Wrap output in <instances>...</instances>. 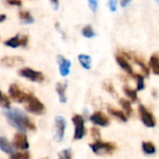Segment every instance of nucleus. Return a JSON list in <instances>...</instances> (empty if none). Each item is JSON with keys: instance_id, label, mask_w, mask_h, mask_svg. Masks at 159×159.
<instances>
[{"instance_id": "f257e3e1", "label": "nucleus", "mask_w": 159, "mask_h": 159, "mask_svg": "<svg viewBox=\"0 0 159 159\" xmlns=\"http://www.w3.org/2000/svg\"><path fill=\"white\" fill-rule=\"evenodd\" d=\"M4 115L7 117V122L18 130L24 132L27 129L30 130L35 129V125L29 118V116L18 108L6 110L4 111Z\"/></svg>"}, {"instance_id": "f03ea898", "label": "nucleus", "mask_w": 159, "mask_h": 159, "mask_svg": "<svg viewBox=\"0 0 159 159\" xmlns=\"http://www.w3.org/2000/svg\"><path fill=\"white\" fill-rule=\"evenodd\" d=\"M92 152L98 156L111 155L116 150V145L113 143H104L102 141H96L93 143L89 144Z\"/></svg>"}, {"instance_id": "7ed1b4c3", "label": "nucleus", "mask_w": 159, "mask_h": 159, "mask_svg": "<svg viewBox=\"0 0 159 159\" xmlns=\"http://www.w3.org/2000/svg\"><path fill=\"white\" fill-rule=\"evenodd\" d=\"M72 121L75 125V140H81L86 134L85 129V120L84 117L80 115H75L72 117Z\"/></svg>"}, {"instance_id": "20e7f679", "label": "nucleus", "mask_w": 159, "mask_h": 159, "mask_svg": "<svg viewBox=\"0 0 159 159\" xmlns=\"http://www.w3.org/2000/svg\"><path fill=\"white\" fill-rule=\"evenodd\" d=\"M25 108L28 112L34 114V115H42L45 111L44 104L36 97H34L33 95H30Z\"/></svg>"}, {"instance_id": "39448f33", "label": "nucleus", "mask_w": 159, "mask_h": 159, "mask_svg": "<svg viewBox=\"0 0 159 159\" xmlns=\"http://www.w3.org/2000/svg\"><path fill=\"white\" fill-rule=\"evenodd\" d=\"M8 93H9L10 97L12 98V100L17 102H27V101L29 100V97L31 95V94L21 91L20 89V88L18 87V85H16V84H11L9 86Z\"/></svg>"}, {"instance_id": "423d86ee", "label": "nucleus", "mask_w": 159, "mask_h": 159, "mask_svg": "<svg viewBox=\"0 0 159 159\" xmlns=\"http://www.w3.org/2000/svg\"><path fill=\"white\" fill-rule=\"evenodd\" d=\"M18 74L22 76L25 77L33 82H37V83H41L42 81H44V75L41 72L38 71H34L31 68H21L18 71Z\"/></svg>"}, {"instance_id": "0eeeda50", "label": "nucleus", "mask_w": 159, "mask_h": 159, "mask_svg": "<svg viewBox=\"0 0 159 159\" xmlns=\"http://www.w3.org/2000/svg\"><path fill=\"white\" fill-rule=\"evenodd\" d=\"M139 114L142 119V122L146 126L147 128H154L157 124L156 118L153 114L150 113V111L143 104L139 105Z\"/></svg>"}, {"instance_id": "6e6552de", "label": "nucleus", "mask_w": 159, "mask_h": 159, "mask_svg": "<svg viewBox=\"0 0 159 159\" xmlns=\"http://www.w3.org/2000/svg\"><path fill=\"white\" fill-rule=\"evenodd\" d=\"M66 129V121L62 116H56L55 118V129L54 138L57 142H61L64 138V132Z\"/></svg>"}, {"instance_id": "1a4fd4ad", "label": "nucleus", "mask_w": 159, "mask_h": 159, "mask_svg": "<svg viewBox=\"0 0 159 159\" xmlns=\"http://www.w3.org/2000/svg\"><path fill=\"white\" fill-rule=\"evenodd\" d=\"M12 145L16 149L27 150L29 148V143H28L26 134L21 133V132L20 133H16L15 136H14V138H13Z\"/></svg>"}, {"instance_id": "9d476101", "label": "nucleus", "mask_w": 159, "mask_h": 159, "mask_svg": "<svg viewBox=\"0 0 159 159\" xmlns=\"http://www.w3.org/2000/svg\"><path fill=\"white\" fill-rule=\"evenodd\" d=\"M1 64L6 67H19L24 63V61L20 56H5L0 61Z\"/></svg>"}, {"instance_id": "9b49d317", "label": "nucleus", "mask_w": 159, "mask_h": 159, "mask_svg": "<svg viewBox=\"0 0 159 159\" xmlns=\"http://www.w3.org/2000/svg\"><path fill=\"white\" fill-rule=\"evenodd\" d=\"M28 43V36L27 35H20L16 34L15 36L9 38L8 40L5 41V46L10 47V48H18L20 46L25 47Z\"/></svg>"}, {"instance_id": "f8f14e48", "label": "nucleus", "mask_w": 159, "mask_h": 159, "mask_svg": "<svg viewBox=\"0 0 159 159\" xmlns=\"http://www.w3.org/2000/svg\"><path fill=\"white\" fill-rule=\"evenodd\" d=\"M89 119L94 125L101 127H106L110 123V119L102 112H95L89 116Z\"/></svg>"}, {"instance_id": "ddd939ff", "label": "nucleus", "mask_w": 159, "mask_h": 159, "mask_svg": "<svg viewBox=\"0 0 159 159\" xmlns=\"http://www.w3.org/2000/svg\"><path fill=\"white\" fill-rule=\"evenodd\" d=\"M116 60L117 64H118L126 73H128V74H129V75H131L132 77L135 76V74H134V72H133L132 66L129 64V62L128 61V60H127L122 54H117L116 57Z\"/></svg>"}, {"instance_id": "4468645a", "label": "nucleus", "mask_w": 159, "mask_h": 159, "mask_svg": "<svg viewBox=\"0 0 159 159\" xmlns=\"http://www.w3.org/2000/svg\"><path fill=\"white\" fill-rule=\"evenodd\" d=\"M57 61L59 63V69H60V73L62 76H66L69 75L70 73V67H71V61L67 59H65L63 56L59 55L57 57Z\"/></svg>"}, {"instance_id": "2eb2a0df", "label": "nucleus", "mask_w": 159, "mask_h": 159, "mask_svg": "<svg viewBox=\"0 0 159 159\" xmlns=\"http://www.w3.org/2000/svg\"><path fill=\"white\" fill-rule=\"evenodd\" d=\"M67 88V83H57L56 85V92L59 95L60 102L61 103H65L67 102V98L65 95V90Z\"/></svg>"}, {"instance_id": "dca6fc26", "label": "nucleus", "mask_w": 159, "mask_h": 159, "mask_svg": "<svg viewBox=\"0 0 159 159\" xmlns=\"http://www.w3.org/2000/svg\"><path fill=\"white\" fill-rule=\"evenodd\" d=\"M0 149L6 154H9V155L14 154L13 145L5 137H0Z\"/></svg>"}, {"instance_id": "f3484780", "label": "nucleus", "mask_w": 159, "mask_h": 159, "mask_svg": "<svg viewBox=\"0 0 159 159\" xmlns=\"http://www.w3.org/2000/svg\"><path fill=\"white\" fill-rule=\"evenodd\" d=\"M107 111H108V113H109L111 116L116 117V118L119 119L120 121H123V122H127V121H128V116H127L126 114H125L124 112H122L121 110H117V109H116V108H113V107H111V106H108V107H107Z\"/></svg>"}, {"instance_id": "a211bd4d", "label": "nucleus", "mask_w": 159, "mask_h": 159, "mask_svg": "<svg viewBox=\"0 0 159 159\" xmlns=\"http://www.w3.org/2000/svg\"><path fill=\"white\" fill-rule=\"evenodd\" d=\"M149 66L155 75H159V55L157 53H154L150 57Z\"/></svg>"}, {"instance_id": "6ab92c4d", "label": "nucleus", "mask_w": 159, "mask_h": 159, "mask_svg": "<svg viewBox=\"0 0 159 159\" xmlns=\"http://www.w3.org/2000/svg\"><path fill=\"white\" fill-rule=\"evenodd\" d=\"M119 103L122 107V109L124 110V113L126 114L127 116H130L133 113V109H132V106H131V102L127 100V99H120L119 100Z\"/></svg>"}, {"instance_id": "aec40b11", "label": "nucleus", "mask_w": 159, "mask_h": 159, "mask_svg": "<svg viewBox=\"0 0 159 159\" xmlns=\"http://www.w3.org/2000/svg\"><path fill=\"white\" fill-rule=\"evenodd\" d=\"M124 93L127 97H129L132 102H136L138 101V95H137V90L136 89H132L131 88H129V86H124L123 88Z\"/></svg>"}, {"instance_id": "412c9836", "label": "nucleus", "mask_w": 159, "mask_h": 159, "mask_svg": "<svg viewBox=\"0 0 159 159\" xmlns=\"http://www.w3.org/2000/svg\"><path fill=\"white\" fill-rule=\"evenodd\" d=\"M19 18L22 21V23H33L34 21V17L31 15L29 11L26 10H21L19 12Z\"/></svg>"}, {"instance_id": "4be33fe9", "label": "nucleus", "mask_w": 159, "mask_h": 159, "mask_svg": "<svg viewBox=\"0 0 159 159\" xmlns=\"http://www.w3.org/2000/svg\"><path fill=\"white\" fill-rule=\"evenodd\" d=\"M78 61L80 62V64L83 66V68L89 70L91 67V58L89 55L86 54H80L78 56Z\"/></svg>"}, {"instance_id": "5701e85b", "label": "nucleus", "mask_w": 159, "mask_h": 159, "mask_svg": "<svg viewBox=\"0 0 159 159\" xmlns=\"http://www.w3.org/2000/svg\"><path fill=\"white\" fill-rule=\"evenodd\" d=\"M142 149H143V153L146 155H153L157 151L155 144L153 143H150V142H143L142 143Z\"/></svg>"}, {"instance_id": "b1692460", "label": "nucleus", "mask_w": 159, "mask_h": 159, "mask_svg": "<svg viewBox=\"0 0 159 159\" xmlns=\"http://www.w3.org/2000/svg\"><path fill=\"white\" fill-rule=\"evenodd\" d=\"M132 59H133L134 61L141 67V69H142V71L143 72V74H144L146 76H148L149 74H150V69H149V67H147V65L144 63L143 60L141 59V58L138 57V56H132Z\"/></svg>"}, {"instance_id": "393cba45", "label": "nucleus", "mask_w": 159, "mask_h": 159, "mask_svg": "<svg viewBox=\"0 0 159 159\" xmlns=\"http://www.w3.org/2000/svg\"><path fill=\"white\" fill-rule=\"evenodd\" d=\"M0 106L9 109L10 108V101L8 99V97L0 90Z\"/></svg>"}, {"instance_id": "a878e982", "label": "nucleus", "mask_w": 159, "mask_h": 159, "mask_svg": "<svg viewBox=\"0 0 159 159\" xmlns=\"http://www.w3.org/2000/svg\"><path fill=\"white\" fill-rule=\"evenodd\" d=\"M102 88L104 90H106L108 93H110L111 95L113 96H117V93L116 91V89L115 87L113 86V84L110 82V81H104L103 82V85H102Z\"/></svg>"}, {"instance_id": "bb28decb", "label": "nucleus", "mask_w": 159, "mask_h": 159, "mask_svg": "<svg viewBox=\"0 0 159 159\" xmlns=\"http://www.w3.org/2000/svg\"><path fill=\"white\" fill-rule=\"evenodd\" d=\"M82 34L87 38H91V37H93L95 35V32H94L93 28L90 25H86L82 29Z\"/></svg>"}, {"instance_id": "cd10ccee", "label": "nucleus", "mask_w": 159, "mask_h": 159, "mask_svg": "<svg viewBox=\"0 0 159 159\" xmlns=\"http://www.w3.org/2000/svg\"><path fill=\"white\" fill-rule=\"evenodd\" d=\"M137 80V91H141L143 89H144L145 88V84H144V77L142 75H135L134 76Z\"/></svg>"}, {"instance_id": "c85d7f7f", "label": "nucleus", "mask_w": 159, "mask_h": 159, "mask_svg": "<svg viewBox=\"0 0 159 159\" xmlns=\"http://www.w3.org/2000/svg\"><path fill=\"white\" fill-rule=\"evenodd\" d=\"M10 159H30V156L27 152H18L12 154Z\"/></svg>"}, {"instance_id": "c756f323", "label": "nucleus", "mask_w": 159, "mask_h": 159, "mask_svg": "<svg viewBox=\"0 0 159 159\" xmlns=\"http://www.w3.org/2000/svg\"><path fill=\"white\" fill-rule=\"evenodd\" d=\"M59 159H72V151L70 149H64L59 153Z\"/></svg>"}, {"instance_id": "7c9ffc66", "label": "nucleus", "mask_w": 159, "mask_h": 159, "mask_svg": "<svg viewBox=\"0 0 159 159\" xmlns=\"http://www.w3.org/2000/svg\"><path fill=\"white\" fill-rule=\"evenodd\" d=\"M90 132H91V136L96 140V141H101V132L100 130L97 129V128H92L90 129Z\"/></svg>"}, {"instance_id": "2f4dec72", "label": "nucleus", "mask_w": 159, "mask_h": 159, "mask_svg": "<svg viewBox=\"0 0 159 159\" xmlns=\"http://www.w3.org/2000/svg\"><path fill=\"white\" fill-rule=\"evenodd\" d=\"M89 8L93 12H95L97 10V8H98V2L96 0H89Z\"/></svg>"}, {"instance_id": "473e14b6", "label": "nucleus", "mask_w": 159, "mask_h": 159, "mask_svg": "<svg viewBox=\"0 0 159 159\" xmlns=\"http://www.w3.org/2000/svg\"><path fill=\"white\" fill-rule=\"evenodd\" d=\"M108 5H109V7H110V10L111 11H116V5H117V2L115 1V0H111L108 2Z\"/></svg>"}, {"instance_id": "72a5a7b5", "label": "nucleus", "mask_w": 159, "mask_h": 159, "mask_svg": "<svg viewBox=\"0 0 159 159\" xmlns=\"http://www.w3.org/2000/svg\"><path fill=\"white\" fill-rule=\"evenodd\" d=\"M8 5H11V6H21V2L20 1H7V2Z\"/></svg>"}, {"instance_id": "f704fd0d", "label": "nucleus", "mask_w": 159, "mask_h": 159, "mask_svg": "<svg viewBox=\"0 0 159 159\" xmlns=\"http://www.w3.org/2000/svg\"><path fill=\"white\" fill-rule=\"evenodd\" d=\"M129 3H130V1H121V6L123 7H126Z\"/></svg>"}, {"instance_id": "c9c22d12", "label": "nucleus", "mask_w": 159, "mask_h": 159, "mask_svg": "<svg viewBox=\"0 0 159 159\" xmlns=\"http://www.w3.org/2000/svg\"><path fill=\"white\" fill-rule=\"evenodd\" d=\"M51 4L54 6V8H55V9H57V8L59 7V2H58V1H52Z\"/></svg>"}, {"instance_id": "e433bc0d", "label": "nucleus", "mask_w": 159, "mask_h": 159, "mask_svg": "<svg viewBox=\"0 0 159 159\" xmlns=\"http://www.w3.org/2000/svg\"><path fill=\"white\" fill-rule=\"evenodd\" d=\"M7 19V16L5 14H0V22L4 21Z\"/></svg>"}, {"instance_id": "4c0bfd02", "label": "nucleus", "mask_w": 159, "mask_h": 159, "mask_svg": "<svg viewBox=\"0 0 159 159\" xmlns=\"http://www.w3.org/2000/svg\"><path fill=\"white\" fill-rule=\"evenodd\" d=\"M41 159H48V158H41Z\"/></svg>"}, {"instance_id": "58836bf2", "label": "nucleus", "mask_w": 159, "mask_h": 159, "mask_svg": "<svg viewBox=\"0 0 159 159\" xmlns=\"http://www.w3.org/2000/svg\"><path fill=\"white\" fill-rule=\"evenodd\" d=\"M158 3H159V1H158Z\"/></svg>"}]
</instances>
